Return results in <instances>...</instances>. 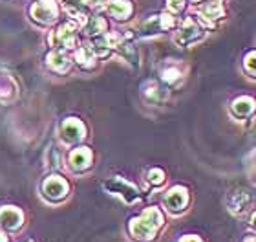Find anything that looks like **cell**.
<instances>
[{"mask_svg": "<svg viewBox=\"0 0 256 242\" xmlns=\"http://www.w3.org/2000/svg\"><path fill=\"white\" fill-rule=\"evenodd\" d=\"M251 226H252V227H254V229H256V213H254V215L251 216Z\"/></svg>", "mask_w": 256, "mask_h": 242, "instance_id": "484cf974", "label": "cell"}, {"mask_svg": "<svg viewBox=\"0 0 256 242\" xmlns=\"http://www.w3.org/2000/svg\"><path fill=\"white\" fill-rule=\"evenodd\" d=\"M104 189H106L108 193L121 196L126 204H134V202L139 198L138 189L134 187L132 183L124 182L123 178H110V180H106V182H104Z\"/></svg>", "mask_w": 256, "mask_h": 242, "instance_id": "7a4b0ae2", "label": "cell"}, {"mask_svg": "<svg viewBox=\"0 0 256 242\" xmlns=\"http://www.w3.org/2000/svg\"><path fill=\"white\" fill-rule=\"evenodd\" d=\"M68 182L62 176H50L42 183V194L50 202H60L68 196Z\"/></svg>", "mask_w": 256, "mask_h": 242, "instance_id": "3957f363", "label": "cell"}, {"mask_svg": "<svg viewBox=\"0 0 256 242\" xmlns=\"http://www.w3.org/2000/svg\"><path fill=\"white\" fill-rule=\"evenodd\" d=\"M80 2H86V4H97L99 0H80Z\"/></svg>", "mask_w": 256, "mask_h": 242, "instance_id": "83f0119b", "label": "cell"}, {"mask_svg": "<svg viewBox=\"0 0 256 242\" xmlns=\"http://www.w3.org/2000/svg\"><path fill=\"white\" fill-rule=\"evenodd\" d=\"M188 193L185 187H172L165 196V205L170 213H180L187 207Z\"/></svg>", "mask_w": 256, "mask_h": 242, "instance_id": "8992f818", "label": "cell"}, {"mask_svg": "<svg viewBox=\"0 0 256 242\" xmlns=\"http://www.w3.org/2000/svg\"><path fill=\"white\" fill-rule=\"evenodd\" d=\"M48 66L52 70L64 74V72H68V68H70V61L66 59V55H64L60 50H57V52H52V54L48 55Z\"/></svg>", "mask_w": 256, "mask_h": 242, "instance_id": "5bb4252c", "label": "cell"}, {"mask_svg": "<svg viewBox=\"0 0 256 242\" xmlns=\"http://www.w3.org/2000/svg\"><path fill=\"white\" fill-rule=\"evenodd\" d=\"M247 202H249V198H247V194L246 193H234L232 194V198L229 200V207L232 211H238V213H242V211L246 209V205Z\"/></svg>", "mask_w": 256, "mask_h": 242, "instance_id": "d6986e66", "label": "cell"}, {"mask_svg": "<svg viewBox=\"0 0 256 242\" xmlns=\"http://www.w3.org/2000/svg\"><path fill=\"white\" fill-rule=\"evenodd\" d=\"M196 2H202V0H196Z\"/></svg>", "mask_w": 256, "mask_h": 242, "instance_id": "f1b7e54d", "label": "cell"}, {"mask_svg": "<svg viewBox=\"0 0 256 242\" xmlns=\"http://www.w3.org/2000/svg\"><path fill=\"white\" fill-rule=\"evenodd\" d=\"M183 4H185V0H168V10L178 13L183 8Z\"/></svg>", "mask_w": 256, "mask_h": 242, "instance_id": "cb8c5ba5", "label": "cell"}, {"mask_svg": "<svg viewBox=\"0 0 256 242\" xmlns=\"http://www.w3.org/2000/svg\"><path fill=\"white\" fill-rule=\"evenodd\" d=\"M148 182L152 185H161V183L165 182V172L160 171V169H152L148 172Z\"/></svg>", "mask_w": 256, "mask_h": 242, "instance_id": "44dd1931", "label": "cell"}, {"mask_svg": "<svg viewBox=\"0 0 256 242\" xmlns=\"http://www.w3.org/2000/svg\"><path fill=\"white\" fill-rule=\"evenodd\" d=\"M50 44L55 46L57 50H68V48H74V32H72V28L70 26H62L59 30H55L52 32L50 35Z\"/></svg>", "mask_w": 256, "mask_h": 242, "instance_id": "9c48e42d", "label": "cell"}, {"mask_svg": "<svg viewBox=\"0 0 256 242\" xmlns=\"http://www.w3.org/2000/svg\"><path fill=\"white\" fill-rule=\"evenodd\" d=\"M106 11L116 19H126L132 13V6L128 4V0H110L106 4Z\"/></svg>", "mask_w": 256, "mask_h": 242, "instance_id": "4fadbf2b", "label": "cell"}, {"mask_svg": "<svg viewBox=\"0 0 256 242\" xmlns=\"http://www.w3.org/2000/svg\"><path fill=\"white\" fill-rule=\"evenodd\" d=\"M180 242H202V238L194 237V235H187V237H183Z\"/></svg>", "mask_w": 256, "mask_h": 242, "instance_id": "d4e9b609", "label": "cell"}, {"mask_svg": "<svg viewBox=\"0 0 256 242\" xmlns=\"http://www.w3.org/2000/svg\"><path fill=\"white\" fill-rule=\"evenodd\" d=\"M163 226V215L158 207H148L136 218L130 220L128 229L134 240L138 242H152L158 235V229Z\"/></svg>", "mask_w": 256, "mask_h": 242, "instance_id": "6da1fadb", "label": "cell"}, {"mask_svg": "<svg viewBox=\"0 0 256 242\" xmlns=\"http://www.w3.org/2000/svg\"><path fill=\"white\" fill-rule=\"evenodd\" d=\"M0 242H8V237H6L2 231H0Z\"/></svg>", "mask_w": 256, "mask_h": 242, "instance_id": "4316f807", "label": "cell"}, {"mask_svg": "<svg viewBox=\"0 0 256 242\" xmlns=\"http://www.w3.org/2000/svg\"><path fill=\"white\" fill-rule=\"evenodd\" d=\"M106 30V22L102 21L101 17H92L90 21H86L84 24V32L88 35H97V33H102Z\"/></svg>", "mask_w": 256, "mask_h": 242, "instance_id": "2e32d148", "label": "cell"}, {"mask_svg": "<svg viewBox=\"0 0 256 242\" xmlns=\"http://www.w3.org/2000/svg\"><path fill=\"white\" fill-rule=\"evenodd\" d=\"M180 70H176V68H166L165 72H163V81H166V83H176L178 79H180Z\"/></svg>", "mask_w": 256, "mask_h": 242, "instance_id": "7402d4cb", "label": "cell"}, {"mask_svg": "<svg viewBox=\"0 0 256 242\" xmlns=\"http://www.w3.org/2000/svg\"><path fill=\"white\" fill-rule=\"evenodd\" d=\"M203 15L207 17V19H220V17H224V8H222V2L220 0H212V2H208L205 8H203Z\"/></svg>", "mask_w": 256, "mask_h": 242, "instance_id": "ac0fdd59", "label": "cell"}, {"mask_svg": "<svg viewBox=\"0 0 256 242\" xmlns=\"http://www.w3.org/2000/svg\"><path fill=\"white\" fill-rule=\"evenodd\" d=\"M172 26V17L168 15H160V17H152L150 21L144 22L143 26V33H158V32H163L166 28Z\"/></svg>", "mask_w": 256, "mask_h": 242, "instance_id": "7c38bea8", "label": "cell"}, {"mask_svg": "<svg viewBox=\"0 0 256 242\" xmlns=\"http://www.w3.org/2000/svg\"><path fill=\"white\" fill-rule=\"evenodd\" d=\"M32 17L42 24H48V22L55 21V17H57V6L54 0H38L32 8Z\"/></svg>", "mask_w": 256, "mask_h": 242, "instance_id": "52a82bcc", "label": "cell"}, {"mask_svg": "<svg viewBox=\"0 0 256 242\" xmlns=\"http://www.w3.org/2000/svg\"><path fill=\"white\" fill-rule=\"evenodd\" d=\"M68 161H70V169H74L75 172L86 171L92 165V151L88 147H79V149L70 152Z\"/></svg>", "mask_w": 256, "mask_h": 242, "instance_id": "ba28073f", "label": "cell"}, {"mask_svg": "<svg viewBox=\"0 0 256 242\" xmlns=\"http://www.w3.org/2000/svg\"><path fill=\"white\" fill-rule=\"evenodd\" d=\"M254 110V101H252L251 97H238L234 103H232V114L234 116H240V118H244V116H249V114Z\"/></svg>", "mask_w": 256, "mask_h": 242, "instance_id": "9a60e30c", "label": "cell"}, {"mask_svg": "<svg viewBox=\"0 0 256 242\" xmlns=\"http://www.w3.org/2000/svg\"><path fill=\"white\" fill-rule=\"evenodd\" d=\"M16 97V85L15 79L6 74V72H0V103L4 105H10L13 99Z\"/></svg>", "mask_w": 256, "mask_h": 242, "instance_id": "8fae6325", "label": "cell"}, {"mask_svg": "<svg viewBox=\"0 0 256 242\" xmlns=\"http://www.w3.org/2000/svg\"><path fill=\"white\" fill-rule=\"evenodd\" d=\"M24 224V213H22L18 207H13V205H4L0 209V227L6 229V231H18Z\"/></svg>", "mask_w": 256, "mask_h": 242, "instance_id": "277c9868", "label": "cell"}, {"mask_svg": "<svg viewBox=\"0 0 256 242\" xmlns=\"http://www.w3.org/2000/svg\"><path fill=\"white\" fill-rule=\"evenodd\" d=\"M94 52H92V48H80L75 52V61L79 63L82 68H92L94 66Z\"/></svg>", "mask_w": 256, "mask_h": 242, "instance_id": "e0dca14e", "label": "cell"}, {"mask_svg": "<svg viewBox=\"0 0 256 242\" xmlns=\"http://www.w3.org/2000/svg\"><path fill=\"white\" fill-rule=\"evenodd\" d=\"M30 242H32V240H30Z\"/></svg>", "mask_w": 256, "mask_h": 242, "instance_id": "f546056e", "label": "cell"}, {"mask_svg": "<svg viewBox=\"0 0 256 242\" xmlns=\"http://www.w3.org/2000/svg\"><path fill=\"white\" fill-rule=\"evenodd\" d=\"M148 86H150V90H144V96H146V99H148V101L158 103V101H161V99H163V97L166 96L165 92L161 90V88L158 85H156L154 81H150Z\"/></svg>", "mask_w": 256, "mask_h": 242, "instance_id": "ffe728a7", "label": "cell"}, {"mask_svg": "<svg viewBox=\"0 0 256 242\" xmlns=\"http://www.w3.org/2000/svg\"><path fill=\"white\" fill-rule=\"evenodd\" d=\"M84 134H86V127L79 119L70 118V119H66V121H62V125H60V138H62V141L68 143V145L80 141L84 138Z\"/></svg>", "mask_w": 256, "mask_h": 242, "instance_id": "5b68a950", "label": "cell"}, {"mask_svg": "<svg viewBox=\"0 0 256 242\" xmlns=\"http://www.w3.org/2000/svg\"><path fill=\"white\" fill-rule=\"evenodd\" d=\"M200 37H202V28L198 26L194 21H190V19H188V21L183 24L182 30L178 32L176 43L182 44V46H188V44H192L194 41H198Z\"/></svg>", "mask_w": 256, "mask_h": 242, "instance_id": "30bf717a", "label": "cell"}, {"mask_svg": "<svg viewBox=\"0 0 256 242\" xmlns=\"http://www.w3.org/2000/svg\"><path fill=\"white\" fill-rule=\"evenodd\" d=\"M246 68L249 74H252L256 77V52H252V54H249L246 57Z\"/></svg>", "mask_w": 256, "mask_h": 242, "instance_id": "603a6c76", "label": "cell"}]
</instances>
